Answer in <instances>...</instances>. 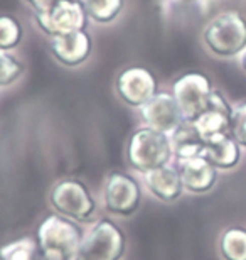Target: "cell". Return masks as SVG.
I'll return each mask as SVG.
<instances>
[{
    "instance_id": "d6986e66",
    "label": "cell",
    "mask_w": 246,
    "mask_h": 260,
    "mask_svg": "<svg viewBox=\"0 0 246 260\" xmlns=\"http://www.w3.org/2000/svg\"><path fill=\"white\" fill-rule=\"evenodd\" d=\"M39 255L38 240L32 237H20L0 247V260H38Z\"/></svg>"
},
{
    "instance_id": "484cf974",
    "label": "cell",
    "mask_w": 246,
    "mask_h": 260,
    "mask_svg": "<svg viewBox=\"0 0 246 260\" xmlns=\"http://www.w3.org/2000/svg\"><path fill=\"white\" fill-rule=\"evenodd\" d=\"M175 2H182V4H191V2H196V0H175Z\"/></svg>"
},
{
    "instance_id": "7c38bea8",
    "label": "cell",
    "mask_w": 246,
    "mask_h": 260,
    "mask_svg": "<svg viewBox=\"0 0 246 260\" xmlns=\"http://www.w3.org/2000/svg\"><path fill=\"white\" fill-rule=\"evenodd\" d=\"M231 115H233V107L229 105V102L224 98L223 93L214 88L207 108L192 123L197 128V132L201 134L204 142H209L213 139L223 137V135L229 134Z\"/></svg>"
},
{
    "instance_id": "5bb4252c",
    "label": "cell",
    "mask_w": 246,
    "mask_h": 260,
    "mask_svg": "<svg viewBox=\"0 0 246 260\" xmlns=\"http://www.w3.org/2000/svg\"><path fill=\"white\" fill-rule=\"evenodd\" d=\"M184 191L194 194H204L214 188L218 181V169L204 157V154L177 162Z\"/></svg>"
},
{
    "instance_id": "cb8c5ba5",
    "label": "cell",
    "mask_w": 246,
    "mask_h": 260,
    "mask_svg": "<svg viewBox=\"0 0 246 260\" xmlns=\"http://www.w3.org/2000/svg\"><path fill=\"white\" fill-rule=\"evenodd\" d=\"M239 66H241V70L246 73V49L239 54Z\"/></svg>"
},
{
    "instance_id": "277c9868",
    "label": "cell",
    "mask_w": 246,
    "mask_h": 260,
    "mask_svg": "<svg viewBox=\"0 0 246 260\" xmlns=\"http://www.w3.org/2000/svg\"><path fill=\"white\" fill-rule=\"evenodd\" d=\"M49 205L57 215L85 225L93 223L96 216V200L90 188L80 179H61L49 191Z\"/></svg>"
},
{
    "instance_id": "ac0fdd59",
    "label": "cell",
    "mask_w": 246,
    "mask_h": 260,
    "mask_svg": "<svg viewBox=\"0 0 246 260\" xmlns=\"http://www.w3.org/2000/svg\"><path fill=\"white\" fill-rule=\"evenodd\" d=\"M219 252L224 260H246V228H226L219 238Z\"/></svg>"
},
{
    "instance_id": "30bf717a",
    "label": "cell",
    "mask_w": 246,
    "mask_h": 260,
    "mask_svg": "<svg viewBox=\"0 0 246 260\" xmlns=\"http://www.w3.org/2000/svg\"><path fill=\"white\" fill-rule=\"evenodd\" d=\"M138 113L144 127H149L165 135H170L184 122V117H182L174 95L167 90H160L152 100H149L140 108Z\"/></svg>"
},
{
    "instance_id": "8992f818",
    "label": "cell",
    "mask_w": 246,
    "mask_h": 260,
    "mask_svg": "<svg viewBox=\"0 0 246 260\" xmlns=\"http://www.w3.org/2000/svg\"><path fill=\"white\" fill-rule=\"evenodd\" d=\"M172 95H174L184 122H194L206 110L214 91L213 81L201 71H189L177 76L172 83Z\"/></svg>"
},
{
    "instance_id": "d4e9b609",
    "label": "cell",
    "mask_w": 246,
    "mask_h": 260,
    "mask_svg": "<svg viewBox=\"0 0 246 260\" xmlns=\"http://www.w3.org/2000/svg\"><path fill=\"white\" fill-rule=\"evenodd\" d=\"M38 260H56V258H51V257H46V255H39Z\"/></svg>"
},
{
    "instance_id": "9c48e42d",
    "label": "cell",
    "mask_w": 246,
    "mask_h": 260,
    "mask_svg": "<svg viewBox=\"0 0 246 260\" xmlns=\"http://www.w3.org/2000/svg\"><path fill=\"white\" fill-rule=\"evenodd\" d=\"M142 184L132 174L113 171L103 186V205L108 213L117 216H132L142 203Z\"/></svg>"
},
{
    "instance_id": "6da1fadb",
    "label": "cell",
    "mask_w": 246,
    "mask_h": 260,
    "mask_svg": "<svg viewBox=\"0 0 246 260\" xmlns=\"http://www.w3.org/2000/svg\"><path fill=\"white\" fill-rule=\"evenodd\" d=\"M204 48L216 58H239L246 49V17L238 10H224L209 20L201 34Z\"/></svg>"
},
{
    "instance_id": "9a60e30c",
    "label": "cell",
    "mask_w": 246,
    "mask_h": 260,
    "mask_svg": "<svg viewBox=\"0 0 246 260\" xmlns=\"http://www.w3.org/2000/svg\"><path fill=\"white\" fill-rule=\"evenodd\" d=\"M204 157L218 171H229L236 168L241 160V145L233 139L231 134L206 142Z\"/></svg>"
},
{
    "instance_id": "ffe728a7",
    "label": "cell",
    "mask_w": 246,
    "mask_h": 260,
    "mask_svg": "<svg viewBox=\"0 0 246 260\" xmlns=\"http://www.w3.org/2000/svg\"><path fill=\"white\" fill-rule=\"evenodd\" d=\"M24 39L22 22L10 14H0V51H12L19 48Z\"/></svg>"
},
{
    "instance_id": "8fae6325",
    "label": "cell",
    "mask_w": 246,
    "mask_h": 260,
    "mask_svg": "<svg viewBox=\"0 0 246 260\" xmlns=\"http://www.w3.org/2000/svg\"><path fill=\"white\" fill-rule=\"evenodd\" d=\"M49 51L61 66L71 70L80 68L90 59L93 53V38L86 29L54 36L49 38Z\"/></svg>"
},
{
    "instance_id": "5b68a950",
    "label": "cell",
    "mask_w": 246,
    "mask_h": 260,
    "mask_svg": "<svg viewBox=\"0 0 246 260\" xmlns=\"http://www.w3.org/2000/svg\"><path fill=\"white\" fill-rule=\"evenodd\" d=\"M127 248L123 230L110 218L93 223L71 260H122Z\"/></svg>"
},
{
    "instance_id": "603a6c76",
    "label": "cell",
    "mask_w": 246,
    "mask_h": 260,
    "mask_svg": "<svg viewBox=\"0 0 246 260\" xmlns=\"http://www.w3.org/2000/svg\"><path fill=\"white\" fill-rule=\"evenodd\" d=\"M24 2L32 9L34 14H44V12H48L49 9L54 7V4L57 0H24Z\"/></svg>"
},
{
    "instance_id": "3957f363",
    "label": "cell",
    "mask_w": 246,
    "mask_h": 260,
    "mask_svg": "<svg viewBox=\"0 0 246 260\" xmlns=\"http://www.w3.org/2000/svg\"><path fill=\"white\" fill-rule=\"evenodd\" d=\"M85 237L81 226L67 218L52 213L46 216L36 233L41 255L56 260H71Z\"/></svg>"
},
{
    "instance_id": "2e32d148",
    "label": "cell",
    "mask_w": 246,
    "mask_h": 260,
    "mask_svg": "<svg viewBox=\"0 0 246 260\" xmlns=\"http://www.w3.org/2000/svg\"><path fill=\"white\" fill-rule=\"evenodd\" d=\"M169 137L172 154H174V159L177 162L201 155L204 152V147H206V142H204V139L192 122H182Z\"/></svg>"
},
{
    "instance_id": "e0dca14e",
    "label": "cell",
    "mask_w": 246,
    "mask_h": 260,
    "mask_svg": "<svg viewBox=\"0 0 246 260\" xmlns=\"http://www.w3.org/2000/svg\"><path fill=\"white\" fill-rule=\"evenodd\" d=\"M90 22L108 25L115 22L125 9V0H83Z\"/></svg>"
},
{
    "instance_id": "ba28073f",
    "label": "cell",
    "mask_w": 246,
    "mask_h": 260,
    "mask_svg": "<svg viewBox=\"0 0 246 260\" xmlns=\"http://www.w3.org/2000/svg\"><path fill=\"white\" fill-rule=\"evenodd\" d=\"M34 22L41 32L49 38L85 30L90 24L83 0H57L44 14H34Z\"/></svg>"
},
{
    "instance_id": "7402d4cb",
    "label": "cell",
    "mask_w": 246,
    "mask_h": 260,
    "mask_svg": "<svg viewBox=\"0 0 246 260\" xmlns=\"http://www.w3.org/2000/svg\"><path fill=\"white\" fill-rule=\"evenodd\" d=\"M229 134L233 139L246 149V102L239 103V105L233 107L231 115V127H229Z\"/></svg>"
},
{
    "instance_id": "44dd1931",
    "label": "cell",
    "mask_w": 246,
    "mask_h": 260,
    "mask_svg": "<svg viewBox=\"0 0 246 260\" xmlns=\"http://www.w3.org/2000/svg\"><path fill=\"white\" fill-rule=\"evenodd\" d=\"M25 73V66L10 51H0V88L15 85Z\"/></svg>"
},
{
    "instance_id": "7a4b0ae2",
    "label": "cell",
    "mask_w": 246,
    "mask_h": 260,
    "mask_svg": "<svg viewBox=\"0 0 246 260\" xmlns=\"http://www.w3.org/2000/svg\"><path fill=\"white\" fill-rule=\"evenodd\" d=\"M125 155L128 168L140 176L160 166L170 164L174 159L169 135L144 125L133 130L130 135Z\"/></svg>"
},
{
    "instance_id": "52a82bcc",
    "label": "cell",
    "mask_w": 246,
    "mask_h": 260,
    "mask_svg": "<svg viewBox=\"0 0 246 260\" xmlns=\"http://www.w3.org/2000/svg\"><path fill=\"white\" fill-rule=\"evenodd\" d=\"M115 91L122 103L140 110L160 90L154 71L144 64H130L118 73L115 80Z\"/></svg>"
},
{
    "instance_id": "4fadbf2b",
    "label": "cell",
    "mask_w": 246,
    "mask_h": 260,
    "mask_svg": "<svg viewBox=\"0 0 246 260\" xmlns=\"http://www.w3.org/2000/svg\"><path fill=\"white\" fill-rule=\"evenodd\" d=\"M142 183L149 194L162 203H174L184 193L179 169L177 166H172V162L142 174Z\"/></svg>"
}]
</instances>
